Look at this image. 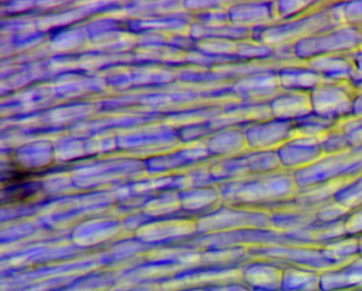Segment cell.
<instances>
[{
	"label": "cell",
	"instance_id": "obj_4",
	"mask_svg": "<svg viewBox=\"0 0 362 291\" xmlns=\"http://www.w3.org/2000/svg\"><path fill=\"white\" fill-rule=\"evenodd\" d=\"M283 169L298 171L324 156L319 138L293 137L277 150Z\"/></svg>",
	"mask_w": 362,
	"mask_h": 291
},
{
	"label": "cell",
	"instance_id": "obj_6",
	"mask_svg": "<svg viewBox=\"0 0 362 291\" xmlns=\"http://www.w3.org/2000/svg\"><path fill=\"white\" fill-rule=\"evenodd\" d=\"M334 201L346 207L355 210L362 205V174L354 178L334 197Z\"/></svg>",
	"mask_w": 362,
	"mask_h": 291
},
{
	"label": "cell",
	"instance_id": "obj_5",
	"mask_svg": "<svg viewBox=\"0 0 362 291\" xmlns=\"http://www.w3.org/2000/svg\"><path fill=\"white\" fill-rule=\"evenodd\" d=\"M271 114L273 118L281 120L298 121L313 114L310 93L306 91H288L284 95H277L271 100Z\"/></svg>",
	"mask_w": 362,
	"mask_h": 291
},
{
	"label": "cell",
	"instance_id": "obj_3",
	"mask_svg": "<svg viewBox=\"0 0 362 291\" xmlns=\"http://www.w3.org/2000/svg\"><path fill=\"white\" fill-rule=\"evenodd\" d=\"M357 91L351 81L324 82L310 91L313 114L340 121L353 115Z\"/></svg>",
	"mask_w": 362,
	"mask_h": 291
},
{
	"label": "cell",
	"instance_id": "obj_1",
	"mask_svg": "<svg viewBox=\"0 0 362 291\" xmlns=\"http://www.w3.org/2000/svg\"><path fill=\"white\" fill-rule=\"evenodd\" d=\"M362 174V147L324 155L317 163L293 172L298 189L332 181L351 180Z\"/></svg>",
	"mask_w": 362,
	"mask_h": 291
},
{
	"label": "cell",
	"instance_id": "obj_7",
	"mask_svg": "<svg viewBox=\"0 0 362 291\" xmlns=\"http://www.w3.org/2000/svg\"><path fill=\"white\" fill-rule=\"evenodd\" d=\"M344 227L346 229H362V205L355 208V212L351 215L346 222L344 223Z\"/></svg>",
	"mask_w": 362,
	"mask_h": 291
},
{
	"label": "cell",
	"instance_id": "obj_2",
	"mask_svg": "<svg viewBox=\"0 0 362 291\" xmlns=\"http://www.w3.org/2000/svg\"><path fill=\"white\" fill-rule=\"evenodd\" d=\"M362 30L343 25L293 45L294 57L300 59L322 55H349L361 47Z\"/></svg>",
	"mask_w": 362,
	"mask_h": 291
}]
</instances>
